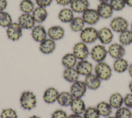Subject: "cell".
I'll list each match as a JSON object with an SVG mask.
<instances>
[{
  "mask_svg": "<svg viewBox=\"0 0 132 118\" xmlns=\"http://www.w3.org/2000/svg\"><path fill=\"white\" fill-rule=\"evenodd\" d=\"M94 73L102 80H109L112 75V69L105 61L97 63L94 67Z\"/></svg>",
  "mask_w": 132,
  "mask_h": 118,
  "instance_id": "cell-1",
  "label": "cell"
},
{
  "mask_svg": "<svg viewBox=\"0 0 132 118\" xmlns=\"http://www.w3.org/2000/svg\"><path fill=\"white\" fill-rule=\"evenodd\" d=\"M21 107L24 110H31L37 104V98L35 94L31 91H25L22 93L20 97Z\"/></svg>",
  "mask_w": 132,
  "mask_h": 118,
  "instance_id": "cell-2",
  "label": "cell"
},
{
  "mask_svg": "<svg viewBox=\"0 0 132 118\" xmlns=\"http://www.w3.org/2000/svg\"><path fill=\"white\" fill-rule=\"evenodd\" d=\"M81 41L86 44H91L98 40V30L92 26L85 27L80 32Z\"/></svg>",
  "mask_w": 132,
  "mask_h": 118,
  "instance_id": "cell-3",
  "label": "cell"
},
{
  "mask_svg": "<svg viewBox=\"0 0 132 118\" xmlns=\"http://www.w3.org/2000/svg\"><path fill=\"white\" fill-rule=\"evenodd\" d=\"M107 55L108 51L106 46L101 43L94 46L90 51V55L92 60L96 63L104 61Z\"/></svg>",
  "mask_w": 132,
  "mask_h": 118,
  "instance_id": "cell-4",
  "label": "cell"
},
{
  "mask_svg": "<svg viewBox=\"0 0 132 118\" xmlns=\"http://www.w3.org/2000/svg\"><path fill=\"white\" fill-rule=\"evenodd\" d=\"M109 26L113 32L120 34L128 29L129 24L125 18L121 16H117L111 19Z\"/></svg>",
  "mask_w": 132,
  "mask_h": 118,
  "instance_id": "cell-5",
  "label": "cell"
},
{
  "mask_svg": "<svg viewBox=\"0 0 132 118\" xmlns=\"http://www.w3.org/2000/svg\"><path fill=\"white\" fill-rule=\"evenodd\" d=\"M72 53L78 60H86L90 55V50L87 44L81 41L74 44Z\"/></svg>",
  "mask_w": 132,
  "mask_h": 118,
  "instance_id": "cell-6",
  "label": "cell"
},
{
  "mask_svg": "<svg viewBox=\"0 0 132 118\" xmlns=\"http://www.w3.org/2000/svg\"><path fill=\"white\" fill-rule=\"evenodd\" d=\"M6 35L10 40L18 41L23 35V28L18 22H12L7 27Z\"/></svg>",
  "mask_w": 132,
  "mask_h": 118,
  "instance_id": "cell-7",
  "label": "cell"
},
{
  "mask_svg": "<svg viewBox=\"0 0 132 118\" xmlns=\"http://www.w3.org/2000/svg\"><path fill=\"white\" fill-rule=\"evenodd\" d=\"M107 51L108 54L114 60L124 57L126 54L125 47L119 42L110 43L107 48Z\"/></svg>",
  "mask_w": 132,
  "mask_h": 118,
  "instance_id": "cell-8",
  "label": "cell"
},
{
  "mask_svg": "<svg viewBox=\"0 0 132 118\" xmlns=\"http://www.w3.org/2000/svg\"><path fill=\"white\" fill-rule=\"evenodd\" d=\"M87 89L84 81L78 80L72 83L70 92L74 98H82L85 95Z\"/></svg>",
  "mask_w": 132,
  "mask_h": 118,
  "instance_id": "cell-9",
  "label": "cell"
},
{
  "mask_svg": "<svg viewBox=\"0 0 132 118\" xmlns=\"http://www.w3.org/2000/svg\"><path fill=\"white\" fill-rule=\"evenodd\" d=\"M81 17L85 24L89 26L96 24L101 19L96 9L90 8L82 13Z\"/></svg>",
  "mask_w": 132,
  "mask_h": 118,
  "instance_id": "cell-10",
  "label": "cell"
},
{
  "mask_svg": "<svg viewBox=\"0 0 132 118\" xmlns=\"http://www.w3.org/2000/svg\"><path fill=\"white\" fill-rule=\"evenodd\" d=\"M113 37V31L110 27L105 26L98 30V40L103 45L111 43Z\"/></svg>",
  "mask_w": 132,
  "mask_h": 118,
  "instance_id": "cell-11",
  "label": "cell"
},
{
  "mask_svg": "<svg viewBox=\"0 0 132 118\" xmlns=\"http://www.w3.org/2000/svg\"><path fill=\"white\" fill-rule=\"evenodd\" d=\"M75 67L80 75L85 77L93 73L94 70L92 63L87 59L78 60Z\"/></svg>",
  "mask_w": 132,
  "mask_h": 118,
  "instance_id": "cell-12",
  "label": "cell"
},
{
  "mask_svg": "<svg viewBox=\"0 0 132 118\" xmlns=\"http://www.w3.org/2000/svg\"><path fill=\"white\" fill-rule=\"evenodd\" d=\"M31 36L36 42L40 43L47 38V32L43 25L39 24L31 29Z\"/></svg>",
  "mask_w": 132,
  "mask_h": 118,
  "instance_id": "cell-13",
  "label": "cell"
},
{
  "mask_svg": "<svg viewBox=\"0 0 132 118\" xmlns=\"http://www.w3.org/2000/svg\"><path fill=\"white\" fill-rule=\"evenodd\" d=\"M96 9L100 18L104 19L110 18L114 11L109 2H100Z\"/></svg>",
  "mask_w": 132,
  "mask_h": 118,
  "instance_id": "cell-14",
  "label": "cell"
},
{
  "mask_svg": "<svg viewBox=\"0 0 132 118\" xmlns=\"http://www.w3.org/2000/svg\"><path fill=\"white\" fill-rule=\"evenodd\" d=\"M23 29L31 30L35 26V21L31 13L21 14L18 18V22Z\"/></svg>",
  "mask_w": 132,
  "mask_h": 118,
  "instance_id": "cell-15",
  "label": "cell"
},
{
  "mask_svg": "<svg viewBox=\"0 0 132 118\" xmlns=\"http://www.w3.org/2000/svg\"><path fill=\"white\" fill-rule=\"evenodd\" d=\"M47 36L54 41L62 39L65 34V31L63 27L59 25H55L50 27L47 31Z\"/></svg>",
  "mask_w": 132,
  "mask_h": 118,
  "instance_id": "cell-16",
  "label": "cell"
},
{
  "mask_svg": "<svg viewBox=\"0 0 132 118\" xmlns=\"http://www.w3.org/2000/svg\"><path fill=\"white\" fill-rule=\"evenodd\" d=\"M102 81L94 73H92L86 76L84 80L87 89L92 91L98 90L101 86Z\"/></svg>",
  "mask_w": 132,
  "mask_h": 118,
  "instance_id": "cell-17",
  "label": "cell"
},
{
  "mask_svg": "<svg viewBox=\"0 0 132 118\" xmlns=\"http://www.w3.org/2000/svg\"><path fill=\"white\" fill-rule=\"evenodd\" d=\"M56 44L55 41L47 38L39 43V49L40 51L44 54H50L52 53L55 50Z\"/></svg>",
  "mask_w": 132,
  "mask_h": 118,
  "instance_id": "cell-18",
  "label": "cell"
},
{
  "mask_svg": "<svg viewBox=\"0 0 132 118\" xmlns=\"http://www.w3.org/2000/svg\"><path fill=\"white\" fill-rule=\"evenodd\" d=\"M88 0H72L70 6V8L75 13H82L89 8Z\"/></svg>",
  "mask_w": 132,
  "mask_h": 118,
  "instance_id": "cell-19",
  "label": "cell"
},
{
  "mask_svg": "<svg viewBox=\"0 0 132 118\" xmlns=\"http://www.w3.org/2000/svg\"><path fill=\"white\" fill-rule=\"evenodd\" d=\"M36 23L42 24L47 19L48 17V12L46 8L37 6L31 13Z\"/></svg>",
  "mask_w": 132,
  "mask_h": 118,
  "instance_id": "cell-20",
  "label": "cell"
},
{
  "mask_svg": "<svg viewBox=\"0 0 132 118\" xmlns=\"http://www.w3.org/2000/svg\"><path fill=\"white\" fill-rule=\"evenodd\" d=\"M59 93L54 87H50L46 89L43 94V101L48 104H52L57 100Z\"/></svg>",
  "mask_w": 132,
  "mask_h": 118,
  "instance_id": "cell-21",
  "label": "cell"
},
{
  "mask_svg": "<svg viewBox=\"0 0 132 118\" xmlns=\"http://www.w3.org/2000/svg\"><path fill=\"white\" fill-rule=\"evenodd\" d=\"M70 107L73 113L81 115H82L87 108L82 98H74Z\"/></svg>",
  "mask_w": 132,
  "mask_h": 118,
  "instance_id": "cell-22",
  "label": "cell"
},
{
  "mask_svg": "<svg viewBox=\"0 0 132 118\" xmlns=\"http://www.w3.org/2000/svg\"><path fill=\"white\" fill-rule=\"evenodd\" d=\"M128 66V61L124 57H122L114 60L112 64V69L118 73H122L127 70Z\"/></svg>",
  "mask_w": 132,
  "mask_h": 118,
  "instance_id": "cell-23",
  "label": "cell"
},
{
  "mask_svg": "<svg viewBox=\"0 0 132 118\" xmlns=\"http://www.w3.org/2000/svg\"><path fill=\"white\" fill-rule=\"evenodd\" d=\"M108 102L113 109H117L124 105V96L119 92H115L110 95Z\"/></svg>",
  "mask_w": 132,
  "mask_h": 118,
  "instance_id": "cell-24",
  "label": "cell"
},
{
  "mask_svg": "<svg viewBox=\"0 0 132 118\" xmlns=\"http://www.w3.org/2000/svg\"><path fill=\"white\" fill-rule=\"evenodd\" d=\"M95 107L101 116L106 117L111 115V114L112 112L113 108L110 105L108 101H100L97 103Z\"/></svg>",
  "mask_w": 132,
  "mask_h": 118,
  "instance_id": "cell-25",
  "label": "cell"
},
{
  "mask_svg": "<svg viewBox=\"0 0 132 118\" xmlns=\"http://www.w3.org/2000/svg\"><path fill=\"white\" fill-rule=\"evenodd\" d=\"M62 75L63 79L66 81L71 83L78 80L80 76L75 67L65 68Z\"/></svg>",
  "mask_w": 132,
  "mask_h": 118,
  "instance_id": "cell-26",
  "label": "cell"
},
{
  "mask_svg": "<svg viewBox=\"0 0 132 118\" xmlns=\"http://www.w3.org/2000/svg\"><path fill=\"white\" fill-rule=\"evenodd\" d=\"M73 99L74 97L70 92L63 91L59 93L57 101L60 106L67 107L70 106Z\"/></svg>",
  "mask_w": 132,
  "mask_h": 118,
  "instance_id": "cell-27",
  "label": "cell"
},
{
  "mask_svg": "<svg viewBox=\"0 0 132 118\" xmlns=\"http://www.w3.org/2000/svg\"><path fill=\"white\" fill-rule=\"evenodd\" d=\"M74 12L70 8L61 9L58 14L59 20L62 23H68L74 18Z\"/></svg>",
  "mask_w": 132,
  "mask_h": 118,
  "instance_id": "cell-28",
  "label": "cell"
},
{
  "mask_svg": "<svg viewBox=\"0 0 132 118\" xmlns=\"http://www.w3.org/2000/svg\"><path fill=\"white\" fill-rule=\"evenodd\" d=\"M78 60L72 53H67L65 54L61 58V64L65 68L75 67Z\"/></svg>",
  "mask_w": 132,
  "mask_h": 118,
  "instance_id": "cell-29",
  "label": "cell"
},
{
  "mask_svg": "<svg viewBox=\"0 0 132 118\" xmlns=\"http://www.w3.org/2000/svg\"><path fill=\"white\" fill-rule=\"evenodd\" d=\"M85 23L81 17H74L70 22V27L74 32H80L85 27Z\"/></svg>",
  "mask_w": 132,
  "mask_h": 118,
  "instance_id": "cell-30",
  "label": "cell"
},
{
  "mask_svg": "<svg viewBox=\"0 0 132 118\" xmlns=\"http://www.w3.org/2000/svg\"><path fill=\"white\" fill-rule=\"evenodd\" d=\"M119 42L124 47L132 43V32L130 29L128 28L119 34Z\"/></svg>",
  "mask_w": 132,
  "mask_h": 118,
  "instance_id": "cell-31",
  "label": "cell"
},
{
  "mask_svg": "<svg viewBox=\"0 0 132 118\" xmlns=\"http://www.w3.org/2000/svg\"><path fill=\"white\" fill-rule=\"evenodd\" d=\"M19 7L23 13H31L35 8V5L31 0H22L20 3Z\"/></svg>",
  "mask_w": 132,
  "mask_h": 118,
  "instance_id": "cell-32",
  "label": "cell"
},
{
  "mask_svg": "<svg viewBox=\"0 0 132 118\" xmlns=\"http://www.w3.org/2000/svg\"><path fill=\"white\" fill-rule=\"evenodd\" d=\"M114 116L116 118H132V111L123 105L116 110Z\"/></svg>",
  "mask_w": 132,
  "mask_h": 118,
  "instance_id": "cell-33",
  "label": "cell"
},
{
  "mask_svg": "<svg viewBox=\"0 0 132 118\" xmlns=\"http://www.w3.org/2000/svg\"><path fill=\"white\" fill-rule=\"evenodd\" d=\"M12 18L11 14L7 11H0V26L7 28L12 23Z\"/></svg>",
  "mask_w": 132,
  "mask_h": 118,
  "instance_id": "cell-34",
  "label": "cell"
},
{
  "mask_svg": "<svg viewBox=\"0 0 132 118\" xmlns=\"http://www.w3.org/2000/svg\"><path fill=\"white\" fill-rule=\"evenodd\" d=\"M83 118H100V115L95 107L89 106L86 108L82 114Z\"/></svg>",
  "mask_w": 132,
  "mask_h": 118,
  "instance_id": "cell-35",
  "label": "cell"
},
{
  "mask_svg": "<svg viewBox=\"0 0 132 118\" xmlns=\"http://www.w3.org/2000/svg\"><path fill=\"white\" fill-rule=\"evenodd\" d=\"M109 3L113 11H121L126 6L124 0H110Z\"/></svg>",
  "mask_w": 132,
  "mask_h": 118,
  "instance_id": "cell-36",
  "label": "cell"
},
{
  "mask_svg": "<svg viewBox=\"0 0 132 118\" xmlns=\"http://www.w3.org/2000/svg\"><path fill=\"white\" fill-rule=\"evenodd\" d=\"M1 118H18V114L12 108H6L3 109L0 114Z\"/></svg>",
  "mask_w": 132,
  "mask_h": 118,
  "instance_id": "cell-37",
  "label": "cell"
},
{
  "mask_svg": "<svg viewBox=\"0 0 132 118\" xmlns=\"http://www.w3.org/2000/svg\"><path fill=\"white\" fill-rule=\"evenodd\" d=\"M67 112L62 109H57L54 111L51 115V118H67Z\"/></svg>",
  "mask_w": 132,
  "mask_h": 118,
  "instance_id": "cell-38",
  "label": "cell"
},
{
  "mask_svg": "<svg viewBox=\"0 0 132 118\" xmlns=\"http://www.w3.org/2000/svg\"><path fill=\"white\" fill-rule=\"evenodd\" d=\"M124 106L132 109V93L129 92L124 96Z\"/></svg>",
  "mask_w": 132,
  "mask_h": 118,
  "instance_id": "cell-39",
  "label": "cell"
},
{
  "mask_svg": "<svg viewBox=\"0 0 132 118\" xmlns=\"http://www.w3.org/2000/svg\"><path fill=\"white\" fill-rule=\"evenodd\" d=\"M53 0H35L36 4L38 6L47 7L50 6Z\"/></svg>",
  "mask_w": 132,
  "mask_h": 118,
  "instance_id": "cell-40",
  "label": "cell"
},
{
  "mask_svg": "<svg viewBox=\"0 0 132 118\" xmlns=\"http://www.w3.org/2000/svg\"><path fill=\"white\" fill-rule=\"evenodd\" d=\"M56 3L61 6H67L70 5L72 0H55Z\"/></svg>",
  "mask_w": 132,
  "mask_h": 118,
  "instance_id": "cell-41",
  "label": "cell"
},
{
  "mask_svg": "<svg viewBox=\"0 0 132 118\" xmlns=\"http://www.w3.org/2000/svg\"><path fill=\"white\" fill-rule=\"evenodd\" d=\"M8 5L7 0H0V11H4Z\"/></svg>",
  "mask_w": 132,
  "mask_h": 118,
  "instance_id": "cell-42",
  "label": "cell"
},
{
  "mask_svg": "<svg viewBox=\"0 0 132 118\" xmlns=\"http://www.w3.org/2000/svg\"><path fill=\"white\" fill-rule=\"evenodd\" d=\"M67 118H83V116L81 114H78L75 113H72L68 116Z\"/></svg>",
  "mask_w": 132,
  "mask_h": 118,
  "instance_id": "cell-43",
  "label": "cell"
},
{
  "mask_svg": "<svg viewBox=\"0 0 132 118\" xmlns=\"http://www.w3.org/2000/svg\"><path fill=\"white\" fill-rule=\"evenodd\" d=\"M127 72L129 75V76L132 79V62L129 64V66L127 69Z\"/></svg>",
  "mask_w": 132,
  "mask_h": 118,
  "instance_id": "cell-44",
  "label": "cell"
},
{
  "mask_svg": "<svg viewBox=\"0 0 132 118\" xmlns=\"http://www.w3.org/2000/svg\"><path fill=\"white\" fill-rule=\"evenodd\" d=\"M126 6H127L130 7H132V0H124Z\"/></svg>",
  "mask_w": 132,
  "mask_h": 118,
  "instance_id": "cell-45",
  "label": "cell"
},
{
  "mask_svg": "<svg viewBox=\"0 0 132 118\" xmlns=\"http://www.w3.org/2000/svg\"><path fill=\"white\" fill-rule=\"evenodd\" d=\"M128 87L130 93H132V79L130 80V81L129 82L128 84Z\"/></svg>",
  "mask_w": 132,
  "mask_h": 118,
  "instance_id": "cell-46",
  "label": "cell"
},
{
  "mask_svg": "<svg viewBox=\"0 0 132 118\" xmlns=\"http://www.w3.org/2000/svg\"><path fill=\"white\" fill-rule=\"evenodd\" d=\"M29 118H41V117L38 116V115H32L31 116H30Z\"/></svg>",
  "mask_w": 132,
  "mask_h": 118,
  "instance_id": "cell-47",
  "label": "cell"
},
{
  "mask_svg": "<svg viewBox=\"0 0 132 118\" xmlns=\"http://www.w3.org/2000/svg\"><path fill=\"white\" fill-rule=\"evenodd\" d=\"M100 2H109L110 0H98Z\"/></svg>",
  "mask_w": 132,
  "mask_h": 118,
  "instance_id": "cell-48",
  "label": "cell"
},
{
  "mask_svg": "<svg viewBox=\"0 0 132 118\" xmlns=\"http://www.w3.org/2000/svg\"><path fill=\"white\" fill-rule=\"evenodd\" d=\"M106 118H116L115 116L113 115V116H111V115H110V116H108L107 117H106Z\"/></svg>",
  "mask_w": 132,
  "mask_h": 118,
  "instance_id": "cell-49",
  "label": "cell"
},
{
  "mask_svg": "<svg viewBox=\"0 0 132 118\" xmlns=\"http://www.w3.org/2000/svg\"><path fill=\"white\" fill-rule=\"evenodd\" d=\"M130 30L132 32V21L130 23Z\"/></svg>",
  "mask_w": 132,
  "mask_h": 118,
  "instance_id": "cell-50",
  "label": "cell"
}]
</instances>
